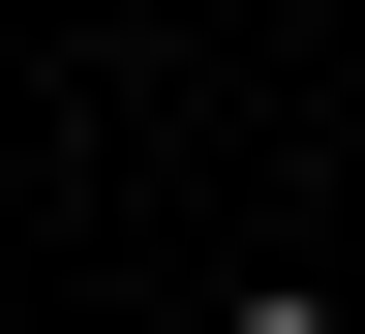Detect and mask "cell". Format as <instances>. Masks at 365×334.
I'll return each instance as SVG.
<instances>
[{
    "mask_svg": "<svg viewBox=\"0 0 365 334\" xmlns=\"http://www.w3.org/2000/svg\"><path fill=\"white\" fill-rule=\"evenodd\" d=\"M213 334H365V304H335V273H244V304H213Z\"/></svg>",
    "mask_w": 365,
    "mask_h": 334,
    "instance_id": "obj_1",
    "label": "cell"
}]
</instances>
